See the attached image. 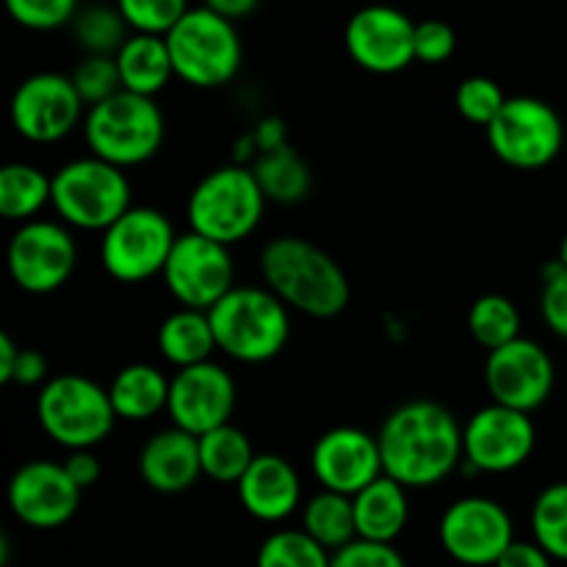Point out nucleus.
Masks as SVG:
<instances>
[{"label": "nucleus", "mask_w": 567, "mask_h": 567, "mask_svg": "<svg viewBox=\"0 0 567 567\" xmlns=\"http://www.w3.org/2000/svg\"><path fill=\"white\" fill-rule=\"evenodd\" d=\"M457 50V33L443 20L415 22V61L421 64H446Z\"/></svg>", "instance_id": "a19ab883"}, {"label": "nucleus", "mask_w": 567, "mask_h": 567, "mask_svg": "<svg viewBox=\"0 0 567 567\" xmlns=\"http://www.w3.org/2000/svg\"><path fill=\"white\" fill-rule=\"evenodd\" d=\"M166 122L155 97L120 89L109 100L89 105L83 120V138L89 153L111 161L122 169L147 164L164 144Z\"/></svg>", "instance_id": "20e7f679"}, {"label": "nucleus", "mask_w": 567, "mask_h": 567, "mask_svg": "<svg viewBox=\"0 0 567 567\" xmlns=\"http://www.w3.org/2000/svg\"><path fill=\"white\" fill-rule=\"evenodd\" d=\"M111 404L120 421H150L158 413H166L169 402V380L164 371L150 363H131L109 385Z\"/></svg>", "instance_id": "393cba45"}, {"label": "nucleus", "mask_w": 567, "mask_h": 567, "mask_svg": "<svg viewBox=\"0 0 567 567\" xmlns=\"http://www.w3.org/2000/svg\"><path fill=\"white\" fill-rule=\"evenodd\" d=\"M64 468L81 491H89V487L97 485L100 474H103L97 454L92 449H72L64 460Z\"/></svg>", "instance_id": "37998d69"}, {"label": "nucleus", "mask_w": 567, "mask_h": 567, "mask_svg": "<svg viewBox=\"0 0 567 567\" xmlns=\"http://www.w3.org/2000/svg\"><path fill=\"white\" fill-rule=\"evenodd\" d=\"M53 203V177L31 164H6L0 169V216L9 221H31Z\"/></svg>", "instance_id": "cd10ccee"}, {"label": "nucleus", "mask_w": 567, "mask_h": 567, "mask_svg": "<svg viewBox=\"0 0 567 567\" xmlns=\"http://www.w3.org/2000/svg\"><path fill=\"white\" fill-rule=\"evenodd\" d=\"M559 260L567 266V233L563 236V244H559Z\"/></svg>", "instance_id": "09e8293b"}, {"label": "nucleus", "mask_w": 567, "mask_h": 567, "mask_svg": "<svg viewBox=\"0 0 567 567\" xmlns=\"http://www.w3.org/2000/svg\"><path fill=\"white\" fill-rule=\"evenodd\" d=\"M468 332L480 347L491 349L520 338V313L504 293H485L468 310Z\"/></svg>", "instance_id": "2f4dec72"}, {"label": "nucleus", "mask_w": 567, "mask_h": 567, "mask_svg": "<svg viewBox=\"0 0 567 567\" xmlns=\"http://www.w3.org/2000/svg\"><path fill=\"white\" fill-rule=\"evenodd\" d=\"M11 280L25 293H53L66 286L78 264V244L70 225L50 219L22 221L6 252Z\"/></svg>", "instance_id": "f8f14e48"}, {"label": "nucleus", "mask_w": 567, "mask_h": 567, "mask_svg": "<svg viewBox=\"0 0 567 567\" xmlns=\"http://www.w3.org/2000/svg\"><path fill=\"white\" fill-rule=\"evenodd\" d=\"M6 11L28 31H59L78 14V0H6Z\"/></svg>", "instance_id": "4c0bfd02"}, {"label": "nucleus", "mask_w": 567, "mask_h": 567, "mask_svg": "<svg viewBox=\"0 0 567 567\" xmlns=\"http://www.w3.org/2000/svg\"><path fill=\"white\" fill-rule=\"evenodd\" d=\"M72 78L61 72H37L11 94V125L25 142L55 144L70 136L86 114Z\"/></svg>", "instance_id": "4468645a"}, {"label": "nucleus", "mask_w": 567, "mask_h": 567, "mask_svg": "<svg viewBox=\"0 0 567 567\" xmlns=\"http://www.w3.org/2000/svg\"><path fill=\"white\" fill-rule=\"evenodd\" d=\"M208 316L216 347L238 363H269L291 338V308L266 286H233Z\"/></svg>", "instance_id": "7ed1b4c3"}, {"label": "nucleus", "mask_w": 567, "mask_h": 567, "mask_svg": "<svg viewBox=\"0 0 567 567\" xmlns=\"http://www.w3.org/2000/svg\"><path fill=\"white\" fill-rule=\"evenodd\" d=\"M330 567H408L393 543H377L354 537L349 546L332 551Z\"/></svg>", "instance_id": "ea45409f"}, {"label": "nucleus", "mask_w": 567, "mask_h": 567, "mask_svg": "<svg viewBox=\"0 0 567 567\" xmlns=\"http://www.w3.org/2000/svg\"><path fill=\"white\" fill-rule=\"evenodd\" d=\"M258 457L249 443L247 432L236 424H221L216 430L199 435V460H203V476L221 482V485H236L252 460Z\"/></svg>", "instance_id": "c85d7f7f"}, {"label": "nucleus", "mask_w": 567, "mask_h": 567, "mask_svg": "<svg viewBox=\"0 0 567 567\" xmlns=\"http://www.w3.org/2000/svg\"><path fill=\"white\" fill-rule=\"evenodd\" d=\"M238 502L260 524H280L302 504L297 468L280 454H258L247 474L236 482Z\"/></svg>", "instance_id": "412c9836"}, {"label": "nucleus", "mask_w": 567, "mask_h": 567, "mask_svg": "<svg viewBox=\"0 0 567 567\" xmlns=\"http://www.w3.org/2000/svg\"><path fill=\"white\" fill-rule=\"evenodd\" d=\"M116 9L133 33L166 37L188 11V0H116Z\"/></svg>", "instance_id": "c9c22d12"}, {"label": "nucleus", "mask_w": 567, "mask_h": 567, "mask_svg": "<svg viewBox=\"0 0 567 567\" xmlns=\"http://www.w3.org/2000/svg\"><path fill=\"white\" fill-rule=\"evenodd\" d=\"M205 6H208L210 11H216V14L227 17V20L238 22L244 20V17L252 14L260 6V0H205Z\"/></svg>", "instance_id": "49530a36"}, {"label": "nucleus", "mask_w": 567, "mask_h": 567, "mask_svg": "<svg viewBox=\"0 0 567 567\" xmlns=\"http://www.w3.org/2000/svg\"><path fill=\"white\" fill-rule=\"evenodd\" d=\"M540 316L554 336L567 341V266L559 258L543 269Z\"/></svg>", "instance_id": "58836bf2"}, {"label": "nucleus", "mask_w": 567, "mask_h": 567, "mask_svg": "<svg viewBox=\"0 0 567 567\" xmlns=\"http://www.w3.org/2000/svg\"><path fill=\"white\" fill-rule=\"evenodd\" d=\"M177 236L172 221L147 205H131L100 233V264L116 282H144L164 271Z\"/></svg>", "instance_id": "1a4fd4ad"}, {"label": "nucleus", "mask_w": 567, "mask_h": 567, "mask_svg": "<svg viewBox=\"0 0 567 567\" xmlns=\"http://www.w3.org/2000/svg\"><path fill=\"white\" fill-rule=\"evenodd\" d=\"M17 358H20V347L9 332H0V382L11 385V374H14Z\"/></svg>", "instance_id": "de8ad7c7"}, {"label": "nucleus", "mask_w": 567, "mask_h": 567, "mask_svg": "<svg viewBox=\"0 0 567 567\" xmlns=\"http://www.w3.org/2000/svg\"><path fill=\"white\" fill-rule=\"evenodd\" d=\"M252 172L258 177L260 188H264L266 199L277 205L302 203V199H308L310 188H313L310 164L291 144L271 150V153H260L255 158Z\"/></svg>", "instance_id": "bb28decb"}, {"label": "nucleus", "mask_w": 567, "mask_h": 567, "mask_svg": "<svg viewBox=\"0 0 567 567\" xmlns=\"http://www.w3.org/2000/svg\"><path fill=\"white\" fill-rule=\"evenodd\" d=\"M557 369L546 349L529 338H515L491 349L485 360V385L493 402L535 413L551 399Z\"/></svg>", "instance_id": "dca6fc26"}, {"label": "nucleus", "mask_w": 567, "mask_h": 567, "mask_svg": "<svg viewBox=\"0 0 567 567\" xmlns=\"http://www.w3.org/2000/svg\"><path fill=\"white\" fill-rule=\"evenodd\" d=\"M343 44L360 70L393 75L415 61V22L393 6H365L347 22Z\"/></svg>", "instance_id": "f3484780"}, {"label": "nucleus", "mask_w": 567, "mask_h": 567, "mask_svg": "<svg viewBox=\"0 0 567 567\" xmlns=\"http://www.w3.org/2000/svg\"><path fill=\"white\" fill-rule=\"evenodd\" d=\"M507 103V94L498 86L493 78L487 75H471L460 81L457 92H454V109L471 125L487 127L498 116V111Z\"/></svg>", "instance_id": "f704fd0d"}, {"label": "nucleus", "mask_w": 567, "mask_h": 567, "mask_svg": "<svg viewBox=\"0 0 567 567\" xmlns=\"http://www.w3.org/2000/svg\"><path fill=\"white\" fill-rule=\"evenodd\" d=\"M382 468L413 487H435L463 465V426L449 408L430 399L393 410L377 432Z\"/></svg>", "instance_id": "f257e3e1"}, {"label": "nucleus", "mask_w": 567, "mask_h": 567, "mask_svg": "<svg viewBox=\"0 0 567 567\" xmlns=\"http://www.w3.org/2000/svg\"><path fill=\"white\" fill-rule=\"evenodd\" d=\"M535 446L532 413L491 402L463 426V468L471 474H509L529 463Z\"/></svg>", "instance_id": "9b49d317"}, {"label": "nucleus", "mask_w": 567, "mask_h": 567, "mask_svg": "<svg viewBox=\"0 0 567 567\" xmlns=\"http://www.w3.org/2000/svg\"><path fill=\"white\" fill-rule=\"evenodd\" d=\"M332 551L305 529H280L266 537L255 557V567H330Z\"/></svg>", "instance_id": "473e14b6"}, {"label": "nucleus", "mask_w": 567, "mask_h": 567, "mask_svg": "<svg viewBox=\"0 0 567 567\" xmlns=\"http://www.w3.org/2000/svg\"><path fill=\"white\" fill-rule=\"evenodd\" d=\"M114 59L120 66L122 89L144 97H155L175 78L169 42L158 33H131Z\"/></svg>", "instance_id": "b1692460"}, {"label": "nucleus", "mask_w": 567, "mask_h": 567, "mask_svg": "<svg viewBox=\"0 0 567 567\" xmlns=\"http://www.w3.org/2000/svg\"><path fill=\"white\" fill-rule=\"evenodd\" d=\"M532 535L557 563H567V482H554L535 498Z\"/></svg>", "instance_id": "72a5a7b5"}, {"label": "nucleus", "mask_w": 567, "mask_h": 567, "mask_svg": "<svg viewBox=\"0 0 567 567\" xmlns=\"http://www.w3.org/2000/svg\"><path fill=\"white\" fill-rule=\"evenodd\" d=\"M44 382H48V358L37 352V349H20L14 374H11V385L33 388L44 385Z\"/></svg>", "instance_id": "c03bdc74"}, {"label": "nucleus", "mask_w": 567, "mask_h": 567, "mask_svg": "<svg viewBox=\"0 0 567 567\" xmlns=\"http://www.w3.org/2000/svg\"><path fill=\"white\" fill-rule=\"evenodd\" d=\"M260 277L269 291L310 319H336L349 308L352 286L347 271L302 236H277L260 249Z\"/></svg>", "instance_id": "f03ea898"}, {"label": "nucleus", "mask_w": 567, "mask_h": 567, "mask_svg": "<svg viewBox=\"0 0 567 567\" xmlns=\"http://www.w3.org/2000/svg\"><path fill=\"white\" fill-rule=\"evenodd\" d=\"M310 468L324 491L347 493V496H354L377 476L385 474L380 441L360 426L327 430L310 452Z\"/></svg>", "instance_id": "aec40b11"}, {"label": "nucleus", "mask_w": 567, "mask_h": 567, "mask_svg": "<svg viewBox=\"0 0 567 567\" xmlns=\"http://www.w3.org/2000/svg\"><path fill=\"white\" fill-rule=\"evenodd\" d=\"M161 277L177 305L210 310L236 286V266L227 244L188 230L177 236Z\"/></svg>", "instance_id": "ddd939ff"}, {"label": "nucleus", "mask_w": 567, "mask_h": 567, "mask_svg": "<svg viewBox=\"0 0 567 567\" xmlns=\"http://www.w3.org/2000/svg\"><path fill=\"white\" fill-rule=\"evenodd\" d=\"M554 557L537 540H513L493 567H551Z\"/></svg>", "instance_id": "79ce46f5"}, {"label": "nucleus", "mask_w": 567, "mask_h": 567, "mask_svg": "<svg viewBox=\"0 0 567 567\" xmlns=\"http://www.w3.org/2000/svg\"><path fill=\"white\" fill-rule=\"evenodd\" d=\"M53 210L75 230L103 233L131 208V181L111 161L86 155L66 161L53 175Z\"/></svg>", "instance_id": "6e6552de"}, {"label": "nucleus", "mask_w": 567, "mask_h": 567, "mask_svg": "<svg viewBox=\"0 0 567 567\" xmlns=\"http://www.w3.org/2000/svg\"><path fill=\"white\" fill-rule=\"evenodd\" d=\"M70 78L75 83L78 94L83 97V103H86V109L103 103V100H109L111 94L122 89L120 66H116L114 55H86Z\"/></svg>", "instance_id": "e433bc0d"}, {"label": "nucleus", "mask_w": 567, "mask_h": 567, "mask_svg": "<svg viewBox=\"0 0 567 567\" xmlns=\"http://www.w3.org/2000/svg\"><path fill=\"white\" fill-rule=\"evenodd\" d=\"M81 487L66 474L64 463L31 460L20 465L9 482V507L20 524L31 529H59L75 518Z\"/></svg>", "instance_id": "6ab92c4d"}, {"label": "nucleus", "mask_w": 567, "mask_h": 567, "mask_svg": "<svg viewBox=\"0 0 567 567\" xmlns=\"http://www.w3.org/2000/svg\"><path fill=\"white\" fill-rule=\"evenodd\" d=\"M354 524L358 537L377 543H393L404 532L410 518L408 487L393 476H377L371 485L354 493Z\"/></svg>", "instance_id": "5701e85b"}, {"label": "nucleus", "mask_w": 567, "mask_h": 567, "mask_svg": "<svg viewBox=\"0 0 567 567\" xmlns=\"http://www.w3.org/2000/svg\"><path fill=\"white\" fill-rule=\"evenodd\" d=\"M236 410V380L230 371L214 360L177 369L169 380V402L166 415L175 426L205 435L221 424H230Z\"/></svg>", "instance_id": "a211bd4d"}, {"label": "nucleus", "mask_w": 567, "mask_h": 567, "mask_svg": "<svg viewBox=\"0 0 567 567\" xmlns=\"http://www.w3.org/2000/svg\"><path fill=\"white\" fill-rule=\"evenodd\" d=\"M252 142L260 153H271V150H280L288 144L286 122L280 116H266V120L258 122V127L252 131Z\"/></svg>", "instance_id": "a18cd8bd"}, {"label": "nucleus", "mask_w": 567, "mask_h": 567, "mask_svg": "<svg viewBox=\"0 0 567 567\" xmlns=\"http://www.w3.org/2000/svg\"><path fill=\"white\" fill-rule=\"evenodd\" d=\"M138 476L150 491L164 496L186 493L203 476L199 437L175 424L155 432L138 454Z\"/></svg>", "instance_id": "4be33fe9"}, {"label": "nucleus", "mask_w": 567, "mask_h": 567, "mask_svg": "<svg viewBox=\"0 0 567 567\" xmlns=\"http://www.w3.org/2000/svg\"><path fill=\"white\" fill-rule=\"evenodd\" d=\"M214 324H210L208 310L197 308H177L175 313L166 316L158 327V352L175 369L197 365L210 360L216 352Z\"/></svg>", "instance_id": "a878e982"}, {"label": "nucleus", "mask_w": 567, "mask_h": 567, "mask_svg": "<svg viewBox=\"0 0 567 567\" xmlns=\"http://www.w3.org/2000/svg\"><path fill=\"white\" fill-rule=\"evenodd\" d=\"M266 203L269 199H266L252 166H219V169L208 172L188 194V227L233 247L258 230Z\"/></svg>", "instance_id": "39448f33"}, {"label": "nucleus", "mask_w": 567, "mask_h": 567, "mask_svg": "<svg viewBox=\"0 0 567 567\" xmlns=\"http://www.w3.org/2000/svg\"><path fill=\"white\" fill-rule=\"evenodd\" d=\"M487 144L513 169L535 172L551 164L565 144L563 116L546 100L518 94L507 97L496 120L485 127Z\"/></svg>", "instance_id": "9d476101"}, {"label": "nucleus", "mask_w": 567, "mask_h": 567, "mask_svg": "<svg viewBox=\"0 0 567 567\" xmlns=\"http://www.w3.org/2000/svg\"><path fill=\"white\" fill-rule=\"evenodd\" d=\"M37 421L55 446L94 449L114 432L116 410L109 388L83 374L50 377L37 396Z\"/></svg>", "instance_id": "0eeeda50"}, {"label": "nucleus", "mask_w": 567, "mask_h": 567, "mask_svg": "<svg viewBox=\"0 0 567 567\" xmlns=\"http://www.w3.org/2000/svg\"><path fill=\"white\" fill-rule=\"evenodd\" d=\"M175 78L194 89H221L241 72L244 44L236 22L208 6L188 9L166 33Z\"/></svg>", "instance_id": "423d86ee"}, {"label": "nucleus", "mask_w": 567, "mask_h": 567, "mask_svg": "<svg viewBox=\"0 0 567 567\" xmlns=\"http://www.w3.org/2000/svg\"><path fill=\"white\" fill-rule=\"evenodd\" d=\"M441 546L454 563L465 567H493L513 546L515 526L507 509L485 496H465L443 513Z\"/></svg>", "instance_id": "2eb2a0df"}, {"label": "nucleus", "mask_w": 567, "mask_h": 567, "mask_svg": "<svg viewBox=\"0 0 567 567\" xmlns=\"http://www.w3.org/2000/svg\"><path fill=\"white\" fill-rule=\"evenodd\" d=\"M302 529L319 540L327 551L349 546L358 537L354 524V498L347 493L324 491L321 487L302 509Z\"/></svg>", "instance_id": "c756f323"}, {"label": "nucleus", "mask_w": 567, "mask_h": 567, "mask_svg": "<svg viewBox=\"0 0 567 567\" xmlns=\"http://www.w3.org/2000/svg\"><path fill=\"white\" fill-rule=\"evenodd\" d=\"M72 25L78 48L86 55H116L122 44L131 37V25L125 22L122 11L114 6L92 3L86 9H78Z\"/></svg>", "instance_id": "7c9ffc66"}]
</instances>
